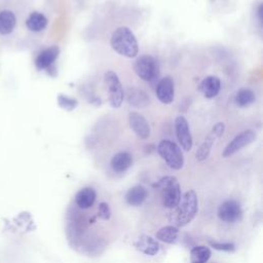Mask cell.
<instances>
[{
    "mask_svg": "<svg viewBox=\"0 0 263 263\" xmlns=\"http://www.w3.org/2000/svg\"><path fill=\"white\" fill-rule=\"evenodd\" d=\"M110 45L113 50L125 58H135L139 52L137 38L133 31L127 27H119L112 33Z\"/></svg>",
    "mask_w": 263,
    "mask_h": 263,
    "instance_id": "cell-1",
    "label": "cell"
},
{
    "mask_svg": "<svg viewBox=\"0 0 263 263\" xmlns=\"http://www.w3.org/2000/svg\"><path fill=\"white\" fill-rule=\"evenodd\" d=\"M175 209L174 221L177 226L184 227L188 225L194 219L198 211V199L196 192L194 190L186 191Z\"/></svg>",
    "mask_w": 263,
    "mask_h": 263,
    "instance_id": "cell-2",
    "label": "cell"
},
{
    "mask_svg": "<svg viewBox=\"0 0 263 263\" xmlns=\"http://www.w3.org/2000/svg\"><path fill=\"white\" fill-rule=\"evenodd\" d=\"M153 186L159 189L161 201L165 208L175 209L178 205L182 195H181L180 184L175 177L173 176L162 177Z\"/></svg>",
    "mask_w": 263,
    "mask_h": 263,
    "instance_id": "cell-3",
    "label": "cell"
},
{
    "mask_svg": "<svg viewBox=\"0 0 263 263\" xmlns=\"http://www.w3.org/2000/svg\"><path fill=\"white\" fill-rule=\"evenodd\" d=\"M157 152L165 163L173 170H181L184 165V155L181 148L171 140H161L157 145Z\"/></svg>",
    "mask_w": 263,
    "mask_h": 263,
    "instance_id": "cell-4",
    "label": "cell"
},
{
    "mask_svg": "<svg viewBox=\"0 0 263 263\" xmlns=\"http://www.w3.org/2000/svg\"><path fill=\"white\" fill-rule=\"evenodd\" d=\"M104 82L109 93V103L113 108H119L123 102L124 92L117 74L113 71H107L104 74Z\"/></svg>",
    "mask_w": 263,
    "mask_h": 263,
    "instance_id": "cell-5",
    "label": "cell"
},
{
    "mask_svg": "<svg viewBox=\"0 0 263 263\" xmlns=\"http://www.w3.org/2000/svg\"><path fill=\"white\" fill-rule=\"evenodd\" d=\"M134 71L142 80L152 81L158 75V66L153 57L145 54L136 60Z\"/></svg>",
    "mask_w": 263,
    "mask_h": 263,
    "instance_id": "cell-6",
    "label": "cell"
},
{
    "mask_svg": "<svg viewBox=\"0 0 263 263\" xmlns=\"http://www.w3.org/2000/svg\"><path fill=\"white\" fill-rule=\"evenodd\" d=\"M224 129H225V124L223 122H218L213 126L212 130L209 133V135L205 137L203 142L200 144V146L196 150L195 156L198 161H203L209 157L215 141L223 135Z\"/></svg>",
    "mask_w": 263,
    "mask_h": 263,
    "instance_id": "cell-7",
    "label": "cell"
},
{
    "mask_svg": "<svg viewBox=\"0 0 263 263\" xmlns=\"http://www.w3.org/2000/svg\"><path fill=\"white\" fill-rule=\"evenodd\" d=\"M256 140V133L252 129H246L236 135L224 148L222 152L223 157H229L235 154L237 151L242 149L243 147L250 145L252 142Z\"/></svg>",
    "mask_w": 263,
    "mask_h": 263,
    "instance_id": "cell-8",
    "label": "cell"
},
{
    "mask_svg": "<svg viewBox=\"0 0 263 263\" xmlns=\"http://www.w3.org/2000/svg\"><path fill=\"white\" fill-rule=\"evenodd\" d=\"M218 217L226 223H235L242 217L241 206L236 200L227 199L219 205Z\"/></svg>",
    "mask_w": 263,
    "mask_h": 263,
    "instance_id": "cell-9",
    "label": "cell"
},
{
    "mask_svg": "<svg viewBox=\"0 0 263 263\" xmlns=\"http://www.w3.org/2000/svg\"><path fill=\"white\" fill-rule=\"evenodd\" d=\"M175 132L181 148L185 151L191 150L193 140L189 129V124L184 116L180 115L175 119Z\"/></svg>",
    "mask_w": 263,
    "mask_h": 263,
    "instance_id": "cell-10",
    "label": "cell"
},
{
    "mask_svg": "<svg viewBox=\"0 0 263 263\" xmlns=\"http://www.w3.org/2000/svg\"><path fill=\"white\" fill-rule=\"evenodd\" d=\"M156 97L157 99L165 105L173 103L175 98V84L171 76H165L161 78L156 84Z\"/></svg>",
    "mask_w": 263,
    "mask_h": 263,
    "instance_id": "cell-11",
    "label": "cell"
},
{
    "mask_svg": "<svg viewBox=\"0 0 263 263\" xmlns=\"http://www.w3.org/2000/svg\"><path fill=\"white\" fill-rule=\"evenodd\" d=\"M128 123L138 138L146 140L150 137L151 129L149 123L142 114L138 112H130L128 114Z\"/></svg>",
    "mask_w": 263,
    "mask_h": 263,
    "instance_id": "cell-12",
    "label": "cell"
},
{
    "mask_svg": "<svg viewBox=\"0 0 263 263\" xmlns=\"http://www.w3.org/2000/svg\"><path fill=\"white\" fill-rule=\"evenodd\" d=\"M134 247L139 252L148 256H155L160 249L158 241L147 234L140 235L134 242Z\"/></svg>",
    "mask_w": 263,
    "mask_h": 263,
    "instance_id": "cell-13",
    "label": "cell"
},
{
    "mask_svg": "<svg viewBox=\"0 0 263 263\" xmlns=\"http://www.w3.org/2000/svg\"><path fill=\"white\" fill-rule=\"evenodd\" d=\"M60 54V48L57 45L47 47L39 52L35 60V66L38 70H46L48 67L53 65L54 61Z\"/></svg>",
    "mask_w": 263,
    "mask_h": 263,
    "instance_id": "cell-14",
    "label": "cell"
},
{
    "mask_svg": "<svg viewBox=\"0 0 263 263\" xmlns=\"http://www.w3.org/2000/svg\"><path fill=\"white\" fill-rule=\"evenodd\" d=\"M220 88L221 81L217 76H206L199 84V90L206 99H213L217 97Z\"/></svg>",
    "mask_w": 263,
    "mask_h": 263,
    "instance_id": "cell-15",
    "label": "cell"
},
{
    "mask_svg": "<svg viewBox=\"0 0 263 263\" xmlns=\"http://www.w3.org/2000/svg\"><path fill=\"white\" fill-rule=\"evenodd\" d=\"M126 99L129 105L136 108H144L150 104V98L143 89L129 87L126 92Z\"/></svg>",
    "mask_w": 263,
    "mask_h": 263,
    "instance_id": "cell-16",
    "label": "cell"
},
{
    "mask_svg": "<svg viewBox=\"0 0 263 263\" xmlns=\"http://www.w3.org/2000/svg\"><path fill=\"white\" fill-rule=\"evenodd\" d=\"M148 196L147 189L142 185H135L129 188L125 193V200L129 205H141Z\"/></svg>",
    "mask_w": 263,
    "mask_h": 263,
    "instance_id": "cell-17",
    "label": "cell"
},
{
    "mask_svg": "<svg viewBox=\"0 0 263 263\" xmlns=\"http://www.w3.org/2000/svg\"><path fill=\"white\" fill-rule=\"evenodd\" d=\"M96 191L91 187H84L80 189L75 195V202L78 208L82 210H86L90 208L96 201Z\"/></svg>",
    "mask_w": 263,
    "mask_h": 263,
    "instance_id": "cell-18",
    "label": "cell"
},
{
    "mask_svg": "<svg viewBox=\"0 0 263 263\" xmlns=\"http://www.w3.org/2000/svg\"><path fill=\"white\" fill-rule=\"evenodd\" d=\"M133 163V156L128 152H118L116 153L110 161V165L112 170L116 173L125 172Z\"/></svg>",
    "mask_w": 263,
    "mask_h": 263,
    "instance_id": "cell-19",
    "label": "cell"
},
{
    "mask_svg": "<svg viewBox=\"0 0 263 263\" xmlns=\"http://www.w3.org/2000/svg\"><path fill=\"white\" fill-rule=\"evenodd\" d=\"M16 24V17L11 10L0 11V34H10Z\"/></svg>",
    "mask_w": 263,
    "mask_h": 263,
    "instance_id": "cell-20",
    "label": "cell"
},
{
    "mask_svg": "<svg viewBox=\"0 0 263 263\" xmlns=\"http://www.w3.org/2000/svg\"><path fill=\"white\" fill-rule=\"evenodd\" d=\"M155 236L158 240L165 243H176L179 238V229L173 225L163 226L156 232Z\"/></svg>",
    "mask_w": 263,
    "mask_h": 263,
    "instance_id": "cell-21",
    "label": "cell"
},
{
    "mask_svg": "<svg viewBox=\"0 0 263 263\" xmlns=\"http://www.w3.org/2000/svg\"><path fill=\"white\" fill-rule=\"evenodd\" d=\"M46 25H47L46 16L43 13L38 11L32 12L26 21L27 28L33 32H40L44 30Z\"/></svg>",
    "mask_w": 263,
    "mask_h": 263,
    "instance_id": "cell-22",
    "label": "cell"
},
{
    "mask_svg": "<svg viewBox=\"0 0 263 263\" xmlns=\"http://www.w3.org/2000/svg\"><path fill=\"white\" fill-rule=\"evenodd\" d=\"M212 252L209 247L196 246L190 250V263H206Z\"/></svg>",
    "mask_w": 263,
    "mask_h": 263,
    "instance_id": "cell-23",
    "label": "cell"
},
{
    "mask_svg": "<svg viewBox=\"0 0 263 263\" xmlns=\"http://www.w3.org/2000/svg\"><path fill=\"white\" fill-rule=\"evenodd\" d=\"M234 101L238 107H248L255 102V93L250 88H240L236 92Z\"/></svg>",
    "mask_w": 263,
    "mask_h": 263,
    "instance_id": "cell-24",
    "label": "cell"
},
{
    "mask_svg": "<svg viewBox=\"0 0 263 263\" xmlns=\"http://www.w3.org/2000/svg\"><path fill=\"white\" fill-rule=\"evenodd\" d=\"M57 101H58V105L66 111H73L78 106V101L76 99L70 98L63 93L58 96Z\"/></svg>",
    "mask_w": 263,
    "mask_h": 263,
    "instance_id": "cell-25",
    "label": "cell"
},
{
    "mask_svg": "<svg viewBox=\"0 0 263 263\" xmlns=\"http://www.w3.org/2000/svg\"><path fill=\"white\" fill-rule=\"evenodd\" d=\"M98 216L100 219L107 221L111 217V210L107 202H101L98 208Z\"/></svg>",
    "mask_w": 263,
    "mask_h": 263,
    "instance_id": "cell-26",
    "label": "cell"
},
{
    "mask_svg": "<svg viewBox=\"0 0 263 263\" xmlns=\"http://www.w3.org/2000/svg\"><path fill=\"white\" fill-rule=\"evenodd\" d=\"M211 246L218 251H223V252H233L235 250V246L232 242H216V241H211Z\"/></svg>",
    "mask_w": 263,
    "mask_h": 263,
    "instance_id": "cell-27",
    "label": "cell"
},
{
    "mask_svg": "<svg viewBox=\"0 0 263 263\" xmlns=\"http://www.w3.org/2000/svg\"><path fill=\"white\" fill-rule=\"evenodd\" d=\"M263 5L262 3H260V5L258 6V17H259V22L262 23V20H263Z\"/></svg>",
    "mask_w": 263,
    "mask_h": 263,
    "instance_id": "cell-28",
    "label": "cell"
}]
</instances>
